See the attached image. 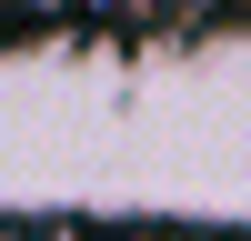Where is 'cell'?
Segmentation results:
<instances>
[]
</instances>
